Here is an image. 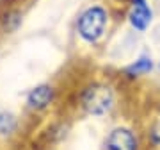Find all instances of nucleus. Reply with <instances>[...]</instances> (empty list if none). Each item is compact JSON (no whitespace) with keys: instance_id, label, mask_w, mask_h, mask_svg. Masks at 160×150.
<instances>
[{"instance_id":"f257e3e1","label":"nucleus","mask_w":160,"mask_h":150,"mask_svg":"<svg viewBox=\"0 0 160 150\" xmlns=\"http://www.w3.org/2000/svg\"><path fill=\"white\" fill-rule=\"evenodd\" d=\"M107 11L102 6H91L80 14L77 22L78 36L86 43H96L105 32L107 27Z\"/></svg>"},{"instance_id":"f03ea898","label":"nucleus","mask_w":160,"mask_h":150,"mask_svg":"<svg viewBox=\"0 0 160 150\" xmlns=\"http://www.w3.org/2000/svg\"><path fill=\"white\" fill-rule=\"evenodd\" d=\"M82 107L92 116H103L114 107V91L105 84H91L82 95Z\"/></svg>"},{"instance_id":"7ed1b4c3","label":"nucleus","mask_w":160,"mask_h":150,"mask_svg":"<svg viewBox=\"0 0 160 150\" xmlns=\"http://www.w3.org/2000/svg\"><path fill=\"white\" fill-rule=\"evenodd\" d=\"M105 150H137L139 143L135 134L128 127H116L109 132L103 143Z\"/></svg>"},{"instance_id":"20e7f679","label":"nucleus","mask_w":160,"mask_h":150,"mask_svg":"<svg viewBox=\"0 0 160 150\" xmlns=\"http://www.w3.org/2000/svg\"><path fill=\"white\" fill-rule=\"evenodd\" d=\"M151 20H153V11L148 4H135L132 6L130 13H128V22L135 30H146L151 25Z\"/></svg>"},{"instance_id":"39448f33","label":"nucleus","mask_w":160,"mask_h":150,"mask_svg":"<svg viewBox=\"0 0 160 150\" xmlns=\"http://www.w3.org/2000/svg\"><path fill=\"white\" fill-rule=\"evenodd\" d=\"M52 100H53V89L48 84L32 88L27 95V104L30 109H45L46 105H50Z\"/></svg>"},{"instance_id":"423d86ee","label":"nucleus","mask_w":160,"mask_h":150,"mask_svg":"<svg viewBox=\"0 0 160 150\" xmlns=\"http://www.w3.org/2000/svg\"><path fill=\"white\" fill-rule=\"evenodd\" d=\"M151 70H153V61H151V57H149V56H141V57H137L128 68H126V73L132 75V77H135V75L148 73Z\"/></svg>"},{"instance_id":"0eeeda50","label":"nucleus","mask_w":160,"mask_h":150,"mask_svg":"<svg viewBox=\"0 0 160 150\" xmlns=\"http://www.w3.org/2000/svg\"><path fill=\"white\" fill-rule=\"evenodd\" d=\"M14 129H16V118L7 111H0V134L9 136L14 132Z\"/></svg>"},{"instance_id":"6e6552de","label":"nucleus","mask_w":160,"mask_h":150,"mask_svg":"<svg viewBox=\"0 0 160 150\" xmlns=\"http://www.w3.org/2000/svg\"><path fill=\"white\" fill-rule=\"evenodd\" d=\"M135 4H146V0H132V6H135Z\"/></svg>"}]
</instances>
